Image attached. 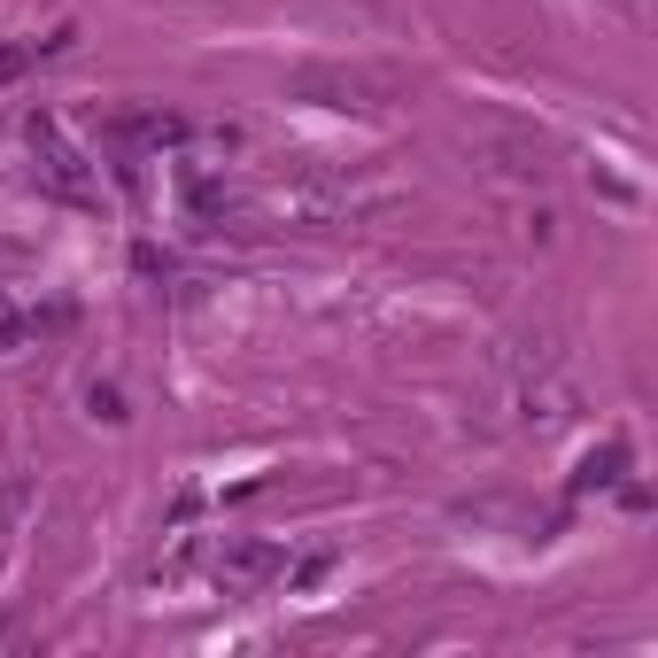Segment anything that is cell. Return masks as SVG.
Instances as JSON below:
<instances>
[{
    "label": "cell",
    "instance_id": "277c9868",
    "mask_svg": "<svg viewBox=\"0 0 658 658\" xmlns=\"http://www.w3.org/2000/svg\"><path fill=\"white\" fill-rule=\"evenodd\" d=\"M24 62H31V47H0V86H8V78H16Z\"/></svg>",
    "mask_w": 658,
    "mask_h": 658
},
{
    "label": "cell",
    "instance_id": "3957f363",
    "mask_svg": "<svg viewBox=\"0 0 658 658\" xmlns=\"http://www.w3.org/2000/svg\"><path fill=\"white\" fill-rule=\"evenodd\" d=\"M271 566H279L271 550H233V558H225V566H217V573H225V581H264Z\"/></svg>",
    "mask_w": 658,
    "mask_h": 658
},
{
    "label": "cell",
    "instance_id": "6da1fadb",
    "mask_svg": "<svg viewBox=\"0 0 658 658\" xmlns=\"http://www.w3.org/2000/svg\"><path fill=\"white\" fill-rule=\"evenodd\" d=\"M31 155H39V179L55 186L62 202H101V186H93V171H86V155L70 148V140H62V124L55 117H31Z\"/></svg>",
    "mask_w": 658,
    "mask_h": 658
},
{
    "label": "cell",
    "instance_id": "5b68a950",
    "mask_svg": "<svg viewBox=\"0 0 658 658\" xmlns=\"http://www.w3.org/2000/svg\"><path fill=\"white\" fill-rule=\"evenodd\" d=\"M16 326H24V318H16V310H8V302H0V349H8V341H16Z\"/></svg>",
    "mask_w": 658,
    "mask_h": 658
},
{
    "label": "cell",
    "instance_id": "7a4b0ae2",
    "mask_svg": "<svg viewBox=\"0 0 658 658\" xmlns=\"http://www.w3.org/2000/svg\"><path fill=\"white\" fill-rule=\"evenodd\" d=\"M24 511H31V480H8V488H0V550H8V535L24 527Z\"/></svg>",
    "mask_w": 658,
    "mask_h": 658
}]
</instances>
